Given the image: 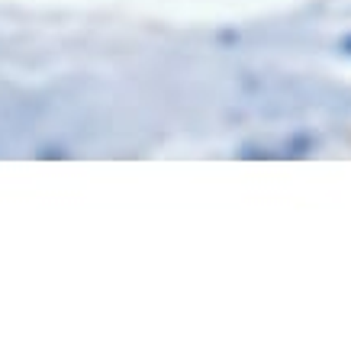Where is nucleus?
<instances>
[{"label":"nucleus","mask_w":351,"mask_h":351,"mask_svg":"<svg viewBox=\"0 0 351 351\" xmlns=\"http://www.w3.org/2000/svg\"><path fill=\"white\" fill-rule=\"evenodd\" d=\"M345 49H348V52H351V39H348V43H345Z\"/></svg>","instance_id":"1"}]
</instances>
